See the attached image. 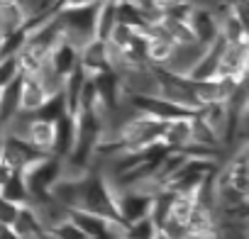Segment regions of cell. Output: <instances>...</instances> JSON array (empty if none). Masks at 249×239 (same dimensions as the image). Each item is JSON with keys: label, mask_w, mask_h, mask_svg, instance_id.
Instances as JSON below:
<instances>
[{"label": "cell", "mask_w": 249, "mask_h": 239, "mask_svg": "<svg viewBox=\"0 0 249 239\" xmlns=\"http://www.w3.org/2000/svg\"><path fill=\"white\" fill-rule=\"evenodd\" d=\"M105 135V112L103 110H78L76 115V142L64 159V176L83 178L95 169V149Z\"/></svg>", "instance_id": "cell-1"}, {"label": "cell", "mask_w": 249, "mask_h": 239, "mask_svg": "<svg viewBox=\"0 0 249 239\" xmlns=\"http://www.w3.org/2000/svg\"><path fill=\"white\" fill-rule=\"evenodd\" d=\"M78 207L90 210L95 215H103L107 220H120L117 205H115V188L110 183V178L98 169H90L83 178H81V200Z\"/></svg>", "instance_id": "cell-2"}, {"label": "cell", "mask_w": 249, "mask_h": 239, "mask_svg": "<svg viewBox=\"0 0 249 239\" xmlns=\"http://www.w3.org/2000/svg\"><path fill=\"white\" fill-rule=\"evenodd\" d=\"M25 183L30 190V205H39L52 200V186L64 176V159L54 156V154H44L42 159H37L35 164H30L25 171Z\"/></svg>", "instance_id": "cell-3"}, {"label": "cell", "mask_w": 249, "mask_h": 239, "mask_svg": "<svg viewBox=\"0 0 249 239\" xmlns=\"http://www.w3.org/2000/svg\"><path fill=\"white\" fill-rule=\"evenodd\" d=\"M95 13H98V0L93 3H86V5H78V8H61L56 13L59 22H61V32H64V39H69L71 44H76L78 49L93 39V32H95Z\"/></svg>", "instance_id": "cell-4"}, {"label": "cell", "mask_w": 249, "mask_h": 239, "mask_svg": "<svg viewBox=\"0 0 249 239\" xmlns=\"http://www.w3.org/2000/svg\"><path fill=\"white\" fill-rule=\"evenodd\" d=\"M44 154H49V152L35 147L30 139L3 132V149H0V159L8 164L10 171H25L30 164H35V161L42 159Z\"/></svg>", "instance_id": "cell-5"}, {"label": "cell", "mask_w": 249, "mask_h": 239, "mask_svg": "<svg viewBox=\"0 0 249 239\" xmlns=\"http://www.w3.org/2000/svg\"><path fill=\"white\" fill-rule=\"evenodd\" d=\"M152 195H154V190H147V188H122V190H115V205H117L120 220L124 224H130L135 220L149 217Z\"/></svg>", "instance_id": "cell-6"}, {"label": "cell", "mask_w": 249, "mask_h": 239, "mask_svg": "<svg viewBox=\"0 0 249 239\" xmlns=\"http://www.w3.org/2000/svg\"><path fill=\"white\" fill-rule=\"evenodd\" d=\"M90 78L95 83V90H98V98H100L105 112H110V110L122 105L124 88H122V78H120V73L115 68H105V71H100V73H95Z\"/></svg>", "instance_id": "cell-7"}, {"label": "cell", "mask_w": 249, "mask_h": 239, "mask_svg": "<svg viewBox=\"0 0 249 239\" xmlns=\"http://www.w3.org/2000/svg\"><path fill=\"white\" fill-rule=\"evenodd\" d=\"M188 27H191L193 39H196L198 44H203V47L213 44V42L217 39V34H220V20H217V15H215L210 8H205V5H196V8H193V13H191V17H188Z\"/></svg>", "instance_id": "cell-8"}, {"label": "cell", "mask_w": 249, "mask_h": 239, "mask_svg": "<svg viewBox=\"0 0 249 239\" xmlns=\"http://www.w3.org/2000/svg\"><path fill=\"white\" fill-rule=\"evenodd\" d=\"M244 76H247V42H239V44L227 42L217 64V78L244 81Z\"/></svg>", "instance_id": "cell-9"}, {"label": "cell", "mask_w": 249, "mask_h": 239, "mask_svg": "<svg viewBox=\"0 0 249 239\" xmlns=\"http://www.w3.org/2000/svg\"><path fill=\"white\" fill-rule=\"evenodd\" d=\"M78 64L83 66V71L88 76H95L105 68H110V54H107V42L103 39H88L81 49H78Z\"/></svg>", "instance_id": "cell-10"}, {"label": "cell", "mask_w": 249, "mask_h": 239, "mask_svg": "<svg viewBox=\"0 0 249 239\" xmlns=\"http://www.w3.org/2000/svg\"><path fill=\"white\" fill-rule=\"evenodd\" d=\"M73 142H76V115H64L54 122V137H52V147H49V154L59 156V159H66V154L73 149Z\"/></svg>", "instance_id": "cell-11"}, {"label": "cell", "mask_w": 249, "mask_h": 239, "mask_svg": "<svg viewBox=\"0 0 249 239\" xmlns=\"http://www.w3.org/2000/svg\"><path fill=\"white\" fill-rule=\"evenodd\" d=\"M47 61H49L52 71H54L59 78H66V76L78 66V47L61 37V39L54 44V49L49 51Z\"/></svg>", "instance_id": "cell-12"}, {"label": "cell", "mask_w": 249, "mask_h": 239, "mask_svg": "<svg viewBox=\"0 0 249 239\" xmlns=\"http://www.w3.org/2000/svg\"><path fill=\"white\" fill-rule=\"evenodd\" d=\"M203 51H205V47L198 44V42L174 44V51H171L169 61L164 64V68H169V71H174V73H181V76H188V71L196 66V61L200 59Z\"/></svg>", "instance_id": "cell-13"}, {"label": "cell", "mask_w": 249, "mask_h": 239, "mask_svg": "<svg viewBox=\"0 0 249 239\" xmlns=\"http://www.w3.org/2000/svg\"><path fill=\"white\" fill-rule=\"evenodd\" d=\"M159 142L169 152H181L183 147H188L191 144V117H181V120H171V122H166Z\"/></svg>", "instance_id": "cell-14"}, {"label": "cell", "mask_w": 249, "mask_h": 239, "mask_svg": "<svg viewBox=\"0 0 249 239\" xmlns=\"http://www.w3.org/2000/svg\"><path fill=\"white\" fill-rule=\"evenodd\" d=\"M52 200L66 210L71 207H78V200H81V178H69V176H61L54 186H52Z\"/></svg>", "instance_id": "cell-15"}, {"label": "cell", "mask_w": 249, "mask_h": 239, "mask_svg": "<svg viewBox=\"0 0 249 239\" xmlns=\"http://www.w3.org/2000/svg\"><path fill=\"white\" fill-rule=\"evenodd\" d=\"M47 88L39 83L37 76H30V73H22V93H20V110L22 112H35L44 98H47Z\"/></svg>", "instance_id": "cell-16"}, {"label": "cell", "mask_w": 249, "mask_h": 239, "mask_svg": "<svg viewBox=\"0 0 249 239\" xmlns=\"http://www.w3.org/2000/svg\"><path fill=\"white\" fill-rule=\"evenodd\" d=\"M115 25H117V3H115V0H98L95 32H93V37L107 42L110 39V32L115 30Z\"/></svg>", "instance_id": "cell-17"}, {"label": "cell", "mask_w": 249, "mask_h": 239, "mask_svg": "<svg viewBox=\"0 0 249 239\" xmlns=\"http://www.w3.org/2000/svg\"><path fill=\"white\" fill-rule=\"evenodd\" d=\"M27 20V10L20 0H0V34L20 30Z\"/></svg>", "instance_id": "cell-18"}, {"label": "cell", "mask_w": 249, "mask_h": 239, "mask_svg": "<svg viewBox=\"0 0 249 239\" xmlns=\"http://www.w3.org/2000/svg\"><path fill=\"white\" fill-rule=\"evenodd\" d=\"M117 22L127 25L137 32H147V27H149L147 13L135 3V0H117Z\"/></svg>", "instance_id": "cell-19"}, {"label": "cell", "mask_w": 249, "mask_h": 239, "mask_svg": "<svg viewBox=\"0 0 249 239\" xmlns=\"http://www.w3.org/2000/svg\"><path fill=\"white\" fill-rule=\"evenodd\" d=\"M198 117L203 122H208L220 137H225L227 122H230V107L227 102H205L198 107Z\"/></svg>", "instance_id": "cell-20"}, {"label": "cell", "mask_w": 249, "mask_h": 239, "mask_svg": "<svg viewBox=\"0 0 249 239\" xmlns=\"http://www.w3.org/2000/svg\"><path fill=\"white\" fill-rule=\"evenodd\" d=\"M0 195L8 198L10 203H15L18 207L30 205V190H27V183H25L22 171H10V176L5 178V183L0 186Z\"/></svg>", "instance_id": "cell-21"}, {"label": "cell", "mask_w": 249, "mask_h": 239, "mask_svg": "<svg viewBox=\"0 0 249 239\" xmlns=\"http://www.w3.org/2000/svg\"><path fill=\"white\" fill-rule=\"evenodd\" d=\"M69 110H66V98H64V93L61 90H54V93H49L47 98H44V102L32 112V117H37V120H44V122H56L59 117H64Z\"/></svg>", "instance_id": "cell-22"}, {"label": "cell", "mask_w": 249, "mask_h": 239, "mask_svg": "<svg viewBox=\"0 0 249 239\" xmlns=\"http://www.w3.org/2000/svg\"><path fill=\"white\" fill-rule=\"evenodd\" d=\"M52 137H54V122H44V120H37V117L30 120V125L25 130V139H30L35 147L49 152Z\"/></svg>", "instance_id": "cell-23"}, {"label": "cell", "mask_w": 249, "mask_h": 239, "mask_svg": "<svg viewBox=\"0 0 249 239\" xmlns=\"http://www.w3.org/2000/svg\"><path fill=\"white\" fill-rule=\"evenodd\" d=\"M174 51V42L166 37H149L147 42V61L152 66H164Z\"/></svg>", "instance_id": "cell-24"}, {"label": "cell", "mask_w": 249, "mask_h": 239, "mask_svg": "<svg viewBox=\"0 0 249 239\" xmlns=\"http://www.w3.org/2000/svg\"><path fill=\"white\" fill-rule=\"evenodd\" d=\"M25 42H27V30L25 27L13 30L8 34H0V56H18L25 49Z\"/></svg>", "instance_id": "cell-25"}, {"label": "cell", "mask_w": 249, "mask_h": 239, "mask_svg": "<svg viewBox=\"0 0 249 239\" xmlns=\"http://www.w3.org/2000/svg\"><path fill=\"white\" fill-rule=\"evenodd\" d=\"M154 232H157V224L149 217L135 220L124 227V237L127 239H154Z\"/></svg>", "instance_id": "cell-26"}, {"label": "cell", "mask_w": 249, "mask_h": 239, "mask_svg": "<svg viewBox=\"0 0 249 239\" xmlns=\"http://www.w3.org/2000/svg\"><path fill=\"white\" fill-rule=\"evenodd\" d=\"M20 59L18 56H0V88L8 85L15 76H20Z\"/></svg>", "instance_id": "cell-27"}, {"label": "cell", "mask_w": 249, "mask_h": 239, "mask_svg": "<svg viewBox=\"0 0 249 239\" xmlns=\"http://www.w3.org/2000/svg\"><path fill=\"white\" fill-rule=\"evenodd\" d=\"M52 229V234L54 237H59V239H86V234L69 220V217H64L61 222H56V224H52L49 227Z\"/></svg>", "instance_id": "cell-28"}, {"label": "cell", "mask_w": 249, "mask_h": 239, "mask_svg": "<svg viewBox=\"0 0 249 239\" xmlns=\"http://www.w3.org/2000/svg\"><path fill=\"white\" fill-rule=\"evenodd\" d=\"M169 239H188V229H186V222L176 220V217H169L161 227H159Z\"/></svg>", "instance_id": "cell-29"}, {"label": "cell", "mask_w": 249, "mask_h": 239, "mask_svg": "<svg viewBox=\"0 0 249 239\" xmlns=\"http://www.w3.org/2000/svg\"><path fill=\"white\" fill-rule=\"evenodd\" d=\"M18 215H20V207L0 195V224H15Z\"/></svg>", "instance_id": "cell-30"}, {"label": "cell", "mask_w": 249, "mask_h": 239, "mask_svg": "<svg viewBox=\"0 0 249 239\" xmlns=\"http://www.w3.org/2000/svg\"><path fill=\"white\" fill-rule=\"evenodd\" d=\"M154 3V10H159L161 15L166 13V10H171L174 5H178V3H183V0H152Z\"/></svg>", "instance_id": "cell-31"}, {"label": "cell", "mask_w": 249, "mask_h": 239, "mask_svg": "<svg viewBox=\"0 0 249 239\" xmlns=\"http://www.w3.org/2000/svg\"><path fill=\"white\" fill-rule=\"evenodd\" d=\"M0 239H22L13 224H0Z\"/></svg>", "instance_id": "cell-32"}, {"label": "cell", "mask_w": 249, "mask_h": 239, "mask_svg": "<svg viewBox=\"0 0 249 239\" xmlns=\"http://www.w3.org/2000/svg\"><path fill=\"white\" fill-rule=\"evenodd\" d=\"M10 176V169H8V164L3 161V159H0V186H3L5 183V178Z\"/></svg>", "instance_id": "cell-33"}, {"label": "cell", "mask_w": 249, "mask_h": 239, "mask_svg": "<svg viewBox=\"0 0 249 239\" xmlns=\"http://www.w3.org/2000/svg\"><path fill=\"white\" fill-rule=\"evenodd\" d=\"M86 239H115V237H110V234H93V237H86Z\"/></svg>", "instance_id": "cell-34"}, {"label": "cell", "mask_w": 249, "mask_h": 239, "mask_svg": "<svg viewBox=\"0 0 249 239\" xmlns=\"http://www.w3.org/2000/svg\"><path fill=\"white\" fill-rule=\"evenodd\" d=\"M0 135H3V115H0Z\"/></svg>", "instance_id": "cell-35"}, {"label": "cell", "mask_w": 249, "mask_h": 239, "mask_svg": "<svg viewBox=\"0 0 249 239\" xmlns=\"http://www.w3.org/2000/svg\"><path fill=\"white\" fill-rule=\"evenodd\" d=\"M0 149H3V135H0Z\"/></svg>", "instance_id": "cell-36"}, {"label": "cell", "mask_w": 249, "mask_h": 239, "mask_svg": "<svg viewBox=\"0 0 249 239\" xmlns=\"http://www.w3.org/2000/svg\"><path fill=\"white\" fill-rule=\"evenodd\" d=\"M115 239H127V237H115Z\"/></svg>", "instance_id": "cell-37"}, {"label": "cell", "mask_w": 249, "mask_h": 239, "mask_svg": "<svg viewBox=\"0 0 249 239\" xmlns=\"http://www.w3.org/2000/svg\"><path fill=\"white\" fill-rule=\"evenodd\" d=\"M115 3H117V0H115Z\"/></svg>", "instance_id": "cell-38"}]
</instances>
